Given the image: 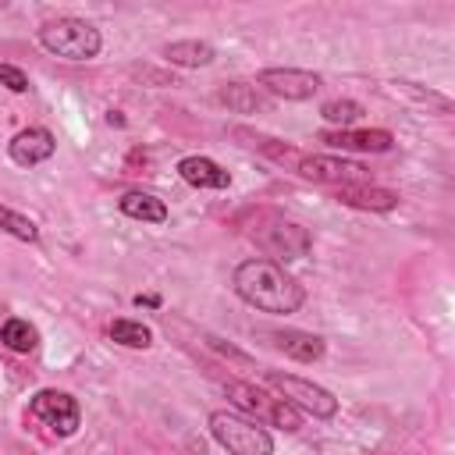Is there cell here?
Instances as JSON below:
<instances>
[{
  "label": "cell",
  "mask_w": 455,
  "mask_h": 455,
  "mask_svg": "<svg viewBox=\"0 0 455 455\" xmlns=\"http://www.w3.org/2000/svg\"><path fill=\"white\" fill-rule=\"evenodd\" d=\"M224 391H228V398H231L242 412L256 416V423H259V419H267V423L284 427V430H299V427H302V416H299L284 398H274V395H267V391H263V387H256V384L228 380V384H224Z\"/></svg>",
  "instance_id": "obj_5"
},
{
  "label": "cell",
  "mask_w": 455,
  "mask_h": 455,
  "mask_svg": "<svg viewBox=\"0 0 455 455\" xmlns=\"http://www.w3.org/2000/svg\"><path fill=\"white\" fill-rule=\"evenodd\" d=\"M117 206H121L124 217H135V220H146V224H164L167 220V206L153 192H124L117 199Z\"/></svg>",
  "instance_id": "obj_16"
},
{
  "label": "cell",
  "mask_w": 455,
  "mask_h": 455,
  "mask_svg": "<svg viewBox=\"0 0 455 455\" xmlns=\"http://www.w3.org/2000/svg\"><path fill=\"white\" fill-rule=\"evenodd\" d=\"M320 142L334 149H359V153H387L395 146L391 132L384 128H331V132H320Z\"/></svg>",
  "instance_id": "obj_10"
},
{
  "label": "cell",
  "mask_w": 455,
  "mask_h": 455,
  "mask_svg": "<svg viewBox=\"0 0 455 455\" xmlns=\"http://www.w3.org/2000/svg\"><path fill=\"white\" fill-rule=\"evenodd\" d=\"M53 149H57V142H53V135H50L46 128H25V132H18V135L7 142V156H11L18 167H36V164L50 160Z\"/></svg>",
  "instance_id": "obj_11"
},
{
  "label": "cell",
  "mask_w": 455,
  "mask_h": 455,
  "mask_svg": "<svg viewBox=\"0 0 455 455\" xmlns=\"http://www.w3.org/2000/svg\"><path fill=\"white\" fill-rule=\"evenodd\" d=\"M338 203H345V206H355V210H377V213H384V210H395L398 206V192H391V188H380V185H345V188H338Z\"/></svg>",
  "instance_id": "obj_13"
},
{
  "label": "cell",
  "mask_w": 455,
  "mask_h": 455,
  "mask_svg": "<svg viewBox=\"0 0 455 455\" xmlns=\"http://www.w3.org/2000/svg\"><path fill=\"white\" fill-rule=\"evenodd\" d=\"M295 171L309 181H323V185H366L370 181V171L359 164V160H348V156H327V153H299L295 160Z\"/></svg>",
  "instance_id": "obj_6"
},
{
  "label": "cell",
  "mask_w": 455,
  "mask_h": 455,
  "mask_svg": "<svg viewBox=\"0 0 455 455\" xmlns=\"http://www.w3.org/2000/svg\"><path fill=\"white\" fill-rule=\"evenodd\" d=\"M263 380H267L270 387H277L281 398H284L291 409H306V412L316 416V419H331V416L338 412V398H334L327 387H320V384H313V380H306V377L281 373V370H263Z\"/></svg>",
  "instance_id": "obj_4"
},
{
  "label": "cell",
  "mask_w": 455,
  "mask_h": 455,
  "mask_svg": "<svg viewBox=\"0 0 455 455\" xmlns=\"http://www.w3.org/2000/svg\"><path fill=\"white\" fill-rule=\"evenodd\" d=\"M0 85H7L11 92H28V75L14 64H0Z\"/></svg>",
  "instance_id": "obj_22"
},
{
  "label": "cell",
  "mask_w": 455,
  "mask_h": 455,
  "mask_svg": "<svg viewBox=\"0 0 455 455\" xmlns=\"http://www.w3.org/2000/svg\"><path fill=\"white\" fill-rule=\"evenodd\" d=\"M256 82L281 100H309L323 85V78L316 71H302V68H263L256 75Z\"/></svg>",
  "instance_id": "obj_8"
},
{
  "label": "cell",
  "mask_w": 455,
  "mask_h": 455,
  "mask_svg": "<svg viewBox=\"0 0 455 455\" xmlns=\"http://www.w3.org/2000/svg\"><path fill=\"white\" fill-rule=\"evenodd\" d=\"M320 117L338 124V128H352L363 117V103H355V100H327L320 107Z\"/></svg>",
  "instance_id": "obj_20"
},
{
  "label": "cell",
  "mask_w": 455,
  "mask_h": 455,
  "mask_svg": "<svg viewBox=\"0 0 455 455\" xmlns=\"http://www.w3.org/2000/svg\"><path fill=\"white\" fill-rule=\"evenodd\" d=\"M231 284L242 302H249L259 313H295L306 302V288L277 263V259H242L231 274Z\"/></svg>",
  "instance_id": "obj_1"
},
{
  "label": "cell",
  "mask_w": 455,
  "mask_h": 455,
  "mask_svg": "<svg viewBox=\"0 0 455 455\" xmlns=\"http://www.w3.org/2000/svg\"><path fill=\"white\" fill-rule=\"evenodd\" d=\"M164 57L178 68H206V64H213L217 50L206 39H178V43L164 46Z\"/></svg>",
  "instance_id": "obj_15"
},
{
  "label": "cell",
  "mask_w": 455,
  "mask_h": 455,
  "mask_svg": "<svg viewBox=\"0 0 455 455\" xmlns=\"http://www.w3.org/2000/svg\"><path fill=\"white\" fill-rule=\"evenodd\" d=\"M43 50L64 57V60H92L103 46V36L85 18H53L39 28Z\"/></svg>",
  "instance_id": "obj_3"
},
{
  "label": "cell",
  "mask_w": 455,
  "mask_h": 455,
  "mask_svg": "<svg viewBox=\"0 0 455 455\" xmlns=\"http://www.w3.org/2000/svg\"><path fill=\"white\" fill-rule=\"evenodd\" d=\"M28 412H32L43 427H50L53 434H60V437L75 434V430H78V419H82L78 402H75L68 391H53V387L36 391L32 402H28Z\"/></svg>",
  "instance_id": "obj_7"
},
{
  "label": "cell",
  "mask_w": 455,
  "mask_h": 455,
  "mask_svg": "<svg viewBox=\"0 0 455 455\" xmlns=\"http://www.w3.org/2000/svg\"><path fill=\"white\" fill-rule=\"evenodd\" d=\"M259 245L270 252V256H277V259H302L309 249H313V238H309V231L302 228V224H295V220H274V224H267L259 235Z\"/></svg>",
  "instance_id": "obj_9"
},
{
  "label": "cell",
  "mask_w": 455,
  "mask_h": 455,
  "mask_svg": "<svg viewBox=\"0 0 455 455\" xmlns=\"http://www.w3.org/2000/svg\"><path fill=\"white\" fill-rule=\"evenodd\" d=\"M139 306H156V295H135Z\"/></svg>",
  "instance_id": "obj_24"
},
{
  "label": "cell",
  "mask_w": 455,
  "mask_h": 455,
  "mask_svg": "<svg viewBox=\"0 0 455 455\" xmlns=\"http://www.w3.org/2000/svg\"><path fill=\"white\" fill-rule=\"evenodd\" d=\"M206 345H210V348H217V352H220V355H228V359H235V363H242V366L249 363V355H245V352H238V348H231V345H224V341H220V338H213V334L206 338Z\"/></svg>",
  "instance_id": "obj_23"
},
{
  "label": "cell",
  "mask_w": 455,
  "mask_h": 455,
  "mask_svg": "<svg viewBox=\"0 0 455 455\" xmlns=\"http://www.w3.org/2000/svg\"><path fill=\"white\" fill-rule=\"evenodd\" d=\"M270 338H274V348H281L284 355H291V359H299V363H316V359H323V338H316V334H309V331H270Z\"/></svg>",
  "instance_id": "obj_14"
},
{
  "label": "cell",
  "mask_w": 455,
  "mask_h": 455,
  "mask_svg": "<svg viewBox=\"0 0 455 455\" xmlns=\"http://www.w3.org/2000/svg\"><path fill=\"white\" fill-rule=\"evenodd\" d=\"M0 228H4L7 235L21 238V242H36V238H39V228H36L25 213H18V210H11V206H4V203H0Z\"/></svg>",
  "instance_id": "obj_21"
},
{
  "label": "cell",
  "mask_w": 455,
  "mask_h": 455,
  "mask_svg": "<svg viewBox=\"0 0 455 455\" xmlns=\"http://www.w3.org/2000/svg\"><path fill=\"white\" fill-rule=\"evenodd\" d=\"M210 434L228 455H274L270 430L242 412H228V409L210 412Z\"/></svg>",
  "instance_id": "obj_2"
},
{
  "label": "cell",
  "mask_w": 455,
  "mask_h": 455,
  "mask_svg": "<svg viewBox=\"0 0 455 455\" xmlns=\"http://www.w3.org/2000/svg\"><path fill=\"white\" fill-rule=\"evenodd\" d=\"M178 174L192 188H228L231 185V174L217 160H210V156H185V160H178Z\"/></svg>",
  "instance_id": "obj_12"
},
{
  "label": "cell",
  "mask_w": 455,
  "mask_h": 455,
  "mask_svg": "<svg viewBox=\"0 0 455 455\" xmlns=\"http://www.w3.org/2000/svg\"><path fill=\"white\" fill-rule=\"evenodd\" d=\"M110 338L128 345V348H149L153 345V331L139 320H114L110 323Z\"/></svg>",
  "instance_id": "obj_19"
},
{
  "label": "cell",
  "mask_w": 455,
  "mask_h": 455,
  "mask_svg": "<svg viewBox=\"0 0 455 455\" xmlns=\"http://www.w3.org/2000/svg\"><path fill=\"white\" fill-rule=\"evenodd\" d=\"M0 341H4L11 352H32L36 341H39V334H36V327H32L28 320L11 316V320L0 327Z\"/></svg>",
  "instance_id": "obj_18"
},
{
  "label": "cell",
  "mask_w": 455,
  "mask_h": 455,
  "mask_svg": "<svg viewBox=\"0 0 455 455\" xmlns=\"http://www.w3.org/2000/svg\"><path fill=\"white\" fill-rule=\"evenodd\" d=\"M217 100L228 107V110H235V114H256L259 110V92L252 89V85H245V82H228L220 92H217Z\"/></svg>",
  "instance_id": "obj_17"
}]
</instances>
